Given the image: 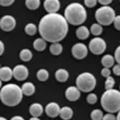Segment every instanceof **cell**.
<instances>
[{
  "mask_svg": "<svg viewBox=\"0 0 120 120\" xmlns=\"http://www.w3.org/2000/svg\"><path fill=\"white\" fill-rule=\"evenodd\" d=\"M114 86H115V79L111 78V76H107L106 82H105V90L106 91L107 90H111L114 89Z\"/></svg>",
  "mask_w": 120,
  "mask_h": 120,
  "instance_id": "29",
  "label": "cell"
},
{
  "mask_svg": "<svg viewBox=\"0 0 120 120\" xmlns=\"http://www.w3.org/2000/svg\"><path fill=\"white\" fill-rule=\"evenodd\" d=\"M32 57H33V54H32V51L30 49H22L21 52H20V59L24 61V62L30 61L32 59Z\"/></svg>",
  "mask_w": 120,
  "mask_h": 120,
  "instance_id": "23",
  "label": "cell"
},
{
  "mask_svg": "<svg viewBox=\"0 0 120 120\" xmlns=\"http://www.w3.org/2000/svg\"><path fill=\"white\" fill-rule=\"evenodd\" d=\"M86 101L91 105L96 104V101H97V96H96V94H93V93L89 94L86 96Z\"/></svg>",
  "mask_w": 120,
  "mask_h": 120,
  "instance_id": "30",
  "label": "cell"
},
{
  "mask_svg": "<svg viewBox=\"0 0 120 120\" xmlns=\"http://www.w3.org/2000/svg\"><path fill=\"white\" fill-rule=\"evenodd\" d=\"M90 32H91L92 34L94 35V36H99V35L103 33V26L99 25L98 23H95V24H92L91 26V30H90Z\"/></svg>",
  "mask_w": 120,
  "mask_h": 120,
  "instance_id": "25",
  "label": "cell"
},
{
  "mask_svg": "<svg viewBox=\"0 0 120 120\" xmlns=\"http://www.w3.org/2000/svg\"><path fill=\"white\" fill-rule=\"evenodd\" d=\"M12 69H10L9 67H2L0 68V80L3 82H8L12 79Z\"/></svg>",
  "mask_w": 120,
  "mask_h": 120,
  "instance_id": "14",
  "label": "cell"
},
{
  "mask_svg": "<svg viewBox=\"0 0 120 120\" xmlns=\"http://www.w3.org/2000/svg\"><path fill=\"white\" fill-rule=\"evenodd\" d=\"M12 74L13 78H15L18 81H24L29 76V70H27V68L25 66L19 64V66H15L13 68Z\"/></svg>",
  "mask_w": 120,
  "mask_h": 120,
  "instance_id": "9",
  "label": "cell"
},
{
  "mask_svg": "<svg viewBox=\"0 0 120 120\" xmlns=\"http://www.w3.org/2000/svg\"><path fill=\"white\" fill-rule=\"evenodd\" d=\"M96 3H97V0H84V4L87 8H93L96 6Z\"/></svg>",
  "mask_w": 120,
  "mask_h": 120,
  "instance_id": "32",
  "label": "cell"
},
{
  "mask_svg": "<svg viewBox=\"0 0 120 120\" xmlns=\"http://www.w3.org/2000/svg\"><path fill=\"white\" fill-rule=\"evenodd\" d=\"M59 116L63 120H69L73 117V110L70 107H67V106L66 107H62V108H60Z\"/></svg>",
  "mask_w": 120,
  "mask_h": 120,
  "instance_id": "18",
  "label": "cell"
},
{
  "mask_svg": "<svg viewBox=\"0 0 120 120\" xmlns=\"http://www.w3.org/2000/svg\"><path fill=\"white\" fill-rule=\"evenodd\" d=\"M101 75L104 76V78H107V76H110V73H111V71H110V69H108V68H104V69L101 70Z\"/></svg>",
  "mask_w": 120,
  "mask_h": 120,
  "instance_id": "35",
  "label": "cell"
},
{
  "mask_svg": "<svg viewBox=\"0 0 120 120\" xmlns=\"http://www.w3.org/2000/svg\"><path fill=\"white\" fill-rule=\"evenodd\" d=\"M48 78H49V73H48L47 70L45 69H41L37 71V79L41 81V82H45L47 81Z\"/></svg>",
  "mask_w": 120,
  "mask_h": 120,
  "instance_id": "26",
  "label": "cell"
},
{
  "mask_svg": "<svg viewBox=\"0 0 120 120\" xmlns=\"http://www.w3.org/2000/svg\"><path fill=\"white\" fill-rule=\"evenodd\" d=\"M21 90H22L23 95H26V96H32L35 93V86L32 82L24 83L22 87H21Z\"/></svg>",
  "mask_w": 120,
  "mask_h": 120,
  "instance_id": "17",
  "label": "cell"
},
{
  "mask_svg": "<svg viewBox=\"0 0 120 120\" xmlns=\"http://www.w3.org/2000/svg\"><path fill=\"white\" fill-rule=\"evenodd\" d=\"M46 41H44L43 38H37L35 39L34 43H33V47H34L35 50L37 51H43L46 49Z\"/></svg>",
  "mask_w": 120,
  "mask_h": 120,
  "instance_id": "21",
  "label": "cell"
},
{
  "mask_svg": "<svg viewBox=\"0 0 120 120\" xmlns=\"http://www.w3.org/2000/svg\"><path fill=\"white\" fill-rule=\"evenodd\" d=\"M0 120H7L6 118H3V117H0Z\"/></svg>",
  "mask_w": 120,
  "mask_h": 120,
  "instance_id": "44",
  "label": "cell"
},
{
  "mask_svg": "<svg viewBox=\"0 0 120 120\" xmlns=\"http://www.w3.org/2000/svg\"><path fill=\"white\" fill-rule=\"evenodd\" d=\"M112 72H114L117 76H119V75H120V66L118 64V63L116 64V66H115V64L112 66Z\"/></svg>",
  "mask_w": 120,
  "mask_h": 120,
  "instance_id": "37",
  "label": "cell"
},
{
  "mask_svg": "<svg viewBox=\"0 0 120 120\" xmlns=\"http://www.w3.org/2000/svg\"><path fill=\"white\" fill-rule=\"evenodd\" d=\"M43 111H44V107L38 103L32 104L30 106V114L32 115V117H39L43 114Z\"/></svg>",
  "mask_w": 120,
  "mask_h": 120,
  "instance_id": "15",
  "label": "cell"
},
{
  "mask_svg": "<svg viewBox=\"0 0 120 120\" xmlns=\"http://www.w3.org/2000/svg\"><path fill=\"white\" fill-rule=\"evenodd\" d=\"M75 35L76 37L79 38V39H82V41H84V39H86V38L89 37L90 35V31L89 29L86 27V26H79L78 29H76L75 31Z\"/></svg>",
  "mask_w": 120,
  "mask_h": 120,
  "instance_id": "16",
  "label": "cell"
},
{
  "mask_svg": "<svg viewBox=\"0 0 120 120\" xmlns=\"http://www.w3.org/2000/svg\"><path fill=\"white\" fill-rule=\"evenodd\" d=\"M14 2V0H0V6L2 7H9Z\"/></svg>",
  "mask_w": 120,
  "mask_h": 120,
  "instance_id": "34",
  "label": "cell"
},
{
  "mask_svg": "<svg viewBox=\"0 0 120 120\" xmlns=\"http://www.w3.org/2000/svg\"><path fill=\"white\" fill-rule=\"evenodd\" d=\"M45 111L47 114L48 117L50 118H56L59 116V111H60V107L57 103H49L45 108Z\"/></svg>",
  "mask_w": 120,
  "mask_h": 120,
  "instance_id": "13",
  "label": "cell"
},
{
  "mask_svg": "<svg viewBox=\"0 0 120 120\" xmlns=\"http://www.w3.org/2000/svg\"><path fill=\"white\" fill-rule=\"evenodd\" d=\"M16 25L15 19L11 15H4L0 20V29L4 32H10L14 30Z\"/></svg>",
  "mask_w": 120,
  "mask_h": 120,
  "instance_id": "8",
  "label": "cell"
},
{
  "mask_svg": "<svg viewBox=\"0 0 120 120\" xmlns=\"http://www.w3.org/2000/svg\"><path fill=\"white\" fill-rule=\"evenodd\" d=\"M106 47H107V45H106L105 41L103 38L98 37V36L93 38V39L90 41V45H89L90 51L94 55H101L106 50Z\"/></svg>",
  "mask_w": 120,
  "mask_h": 120,
  "instance_id": "7",
  "label": "cell"
},
{
  "mask_svg": "<svg viewBox=\"0 0 120 120\" xmlns=\"http://www.w3.org/2000/svg\"><path fill=\"white\" fill-rule=\"evenodd\" d=\"M72 56L75 59H84L87 56V47L82 43L75 44L72 47Z\"/></svg>",
  "mask_w": 120,
  "mask_h": 120,
  "instance_id": "10",
  "label": "cell"
},
{
  "mask_svg": "<svg viewBox=\"0 0 120 120\" xmlns=\"http://www.w3.org/2000/svg\"><path fill=\"white\" fill-rule=\"evenodd\" d=\"M76 87L80 92L89 93L92 92L96 86V79L95 76L90 72H83L76 78Z\"/></svg>",
  "mask_w": 120,
  "mask_h": 120,
  "instance_id": "5",
  "label": "cell"
},
{
  "mask_svg": "<svg viewBox=\"0 0 120 120\" xmlns=\"http://www.w3.org/2000/svg\"><path fill=\"white\" fill-rule=\"evenodd\" d=\"M11 120H24V118L21 117V116H14V117L11 118Z\"/></svg>",
  "mask_w": 120,
  "mask_h": 120,
  "instance_id": "40",
  "label": "cell"
},
{
  "mask_svg": "<svg viewBox=\"0 0 120 120\" xmlns=\"http://www.w3.org/2000/svg\"><path fill=\"white\" fill-rule=\"evenodd\" d=\"M101 120H116V117H115L112 114H106L103 116V118H101Z\"/></svg>",
  "mask_w": 120,
  "mask_h": 120,
  "instance_id": "36",
  "label": "cell"
},
{
  "mask_svg": "<svg viewBox=\"0 0 120 120\" xmlns=\"http://www.w3.org/2000/svg\"><path fill=\"white\" fill-rule=\"evenodd\" d=\"M1 86H2V81L0 80V89H1Z\"/></svg>",
  "mask_w": 120,
  "mask_h": 120,
  "instance_id": "43",
  "label": "cell"
},
{
  "mask_svg": "<svg viewBox=\"0 0 120 120\" xmlns=\"http://www.w3.org/2000/svg\"><path fill=\"white\" fill-rule=\"evenodd\" d=\"M116 13L112 8L109 6H103L101 8H98L95 12V19L97 20V23L99 25H110L112 21H114Z\"/></svg>",
  "mask_w": 120,
  "mask_h": 120,
  "instance_id": "6",
  "label": "cell"
},
{
  "mask_svg": "<svg viewBox=\"0 0 120 120\" xmlns=\"http://www.w3.org/2000/svg\"><path fill=\"white\" fill-rule=\"evenodd\" d=\"M101 64L104 68H111L115 64V59L111 55H105L104 57L101 58Z\"/></svg>",
  "mask_w": 120,
  "mask_h": 120,
  "instance_id": "20",
  "label": "cell"
},
{
  "mask_svg": "<svg viewBox=\"0 0 120 120\" xmlns=\"http://www.w3.org/2000/svg\"><path fill=\"white\" fill-rule=\"evenodd\" d=\"M41 38L49 43H59L68 34L69 25L64 16L59 13H48L43 16L38 24Z\"/></svg>",
  "mask_w": 120,
  "mask_h": 120,
  "instance_id": "1",
  "label": "cell"
},
{
  "mask_svg": "<svg viewBox=\"0 0 120 120\" xmlns=\"http://www.w3.org/2000/svg\"><path fill=\"white\" fill-rule=\"evenodd\" d=\"M3 51H4V45L1 41H0V56L3 54Z\"/></svg>",
  "mask_w": 120,
  "mask_h": 120,
  "instance_id": "39",
  "label": "cell"
},
{
  "mask_svg": "<svg viewBox=\"0 0 120 120\" xmlns=\"http://www.w3.org/2000/svg\"><path fill=\"white\" fill-rule=\"evenodd\" d=\"M30 120H39V119H38V117H32Z\"/></svg>",
  "mask_w": 120,
  "mask_h": 120,
  "instance_id": "42",
  "label": "cell"
},
{
  "mask_svg": "<svg viewBox=\"0 0 120 120\" xmlns=\"http://www.w3.org/2000/svg\"><path fill=\"white\" fill-rule=\"evenodd\" d=\"M23 98V93L20 86L16 84L10 83L2 86L0 90V99L2 104L9 107H14L21 103Z\"/></svg>",
  "mask_w": 120,
  "mask_h": 120,
  "instance_id": "2",
  "label": "cell"
},
{
  "mask_svg": "<svg viewBox=\"0 0 120 120\" xmlns=\"http://www.w3.org/2000/svg\"><path fill=\"white\" fill-rule=\"evenodd\" d=\"M63 48H62V45L60 44V43H52L50 45V47H49V51H50L51 55H54V56H58L62 52Z\"/></svg>",
  "mask_w": 120,
  "mask_h": 120,
  "instance_id": "22",
  "label": "cell"
},
{
  "mask_svg": "<svg viewBox=\"0 0 120 120\" xmlns=\"http://www.w3.org/2000/svg\"><path fill=\"white\" fill-rule=\"evenodd\" d=\"M55 76H56L57 81H59V82H66L68 78H69V72L64 69H59L56 71Z\"/></svg>",
  "mask_w": 120,
  "mask_h": 120,
  "instance_id": "19",
  "label": "cell"
},
{
  "mask_svg": "<svg viewBox=\"0 0 120 120\" xmlns=\"http://www.w3.org/2000/svg\"><path fill=\"white\" fill-rule=\"evenodd\" d=\"M24 31H25V33L27 35L33 36V35L36 34V32H37V27H36V25H35V24H33V23H29V24H26V25H25Z\"/></svg>",
  "mask_w": 120,
  "mask_h": 120,
  "instance_id": "27",
  "label": "cell"
},
{
  "mask_svg": "<svg viewBox=\"0 0 120 120\" xmlns=\"http://www.w3.org/2000/svg\"><path fill=\"white\" fill-rule=\"evenodd\" d=\"M97 1L101 3V6H108V4H110L112 2V0H97Z\"/></svg>",
  "mask_w": 120,
  "mask_h": 120,
  "instance_id": "38",
  "label": "cell"
},
{
  "mask_svg": "<svg viewBox=\"0 0 120 120\" xmlns=\"http://www.w3.org/2000/svg\"><path fill=\"white\" fill-rule=\"evenodd\" d=\"M64 19L68 24L71 25H82L86 20L85 8L78 2L70 3L64 10Z\"/></svg>",
  "mask_w": 120,
  "mask_h": 120,
  "instance_id": "3",
  "label": "cell"
},
{
  "mask_svg": "<svg viewBox=\"0 0 120 120\" xmlns=\"http://www.w3.org/2000/svg\"><path fill=\"white\" fill-rule=\"evenodd\" d=\"M81 96V92L76 86H70L66 90V97L70 101H78Z\"/></svg>",
  "mask_w": 120,
  "mask_h": 120,
  "instance_id": "12",
  "label": "cell"
},
{
  "mask_svg": "<svg viewBox=\"0 0 120 120\" xmlns=\"http://www.w3.org/2000/svg\"><path fill=\"white\" fill-rule=\"evenodd\" d=\"M104 114H103V111L99 110V109H94V110L91 112V118L92 120H101Z\"/></svg>",
  "mask_w": 120,
  "mask_h": 120,
  "instance_id": "28",
  "label": "cell"
},
{
  "mask_svg": "<svg viewBox=\"0 0 120 120\" xmlns=\"http://www.w3.org/2000/svg\"><path fill=\"white\" fill-rule=\"evenodd\" d=\"M101 107L109 114L119 112L120 109V92L118 90H107L101 98Z\"/></svg>",
  "mask_w": 120,
  "mask_h": 120,
  "instance_id": "4",
  "label": "cell"
},
{
  "mask_svg": "<svg viewBox=\"0 0 120 120\" xmlns=\"http://www.w3.org/2000/svg\"><path fill=\"white\" fill-rule=\"evenodd\" d=\"M112 23H114L115 25V29L117 30V31H119L120 30V15H116L115 16L114 21H112Z\"/></svg>",
  "mask_w": 120,
  "mask_h": 120,
  "instance_id": "31",
  "label": "cell"
},
{
  "mask_svg": "<svg viewBox=\"0 0 120 120\" xmlns=\"http://www.w3.org/2000/svg\"><path fill=\"white\" fill-rule=\"evenodd\" d=\"M115 61L119 64V62H120V47L118 46L117 47V49H116V51H115Z\"/></svg>",
  "mask_w": 120,
  "mask_h": 120,
  "instance_id": "33",
  "label": "cell"
},
{
  "mask_svg": "<svg viewBox=\"0 0 120 120\" xmlns=\"http://www.w3.org/2000/svg\"><path fill=\"white\" fill-rule=\"evenodd\" d=\"M44 8L48 13H57L60 9L59 0H45Z\"/></svg>",
  "mask_w": 120,
  "mask_h": 120,
  "instance_id": "11",
  "label": "cell"
},
{
  "mask_svg": "<svg viewBox=\"0 0 120 120\" xmlns=\"http://www.w3.org/2000/svg\"><path fill=\"white\" fill-rule=\"evenodd\" d=\"M25 6L30 10H36L41 6V0H25Z\"/></svg>",
  "mask_w": 120,
  "mask_h": 120,
  "instance_id": "24",
  "label": "cell"
},
{
  "mask_svg": "<svg viewBox=\"0 0 120 120\" xmlns=\"http://www.w3.org/2000/svg\"><path fill=\"white\" fill-rule=\"evenodd\" d=\"M116 120H120V114H117V116H116Z\"/></svg>",
  "mask_w": 120,
  "mask_h": 120,
  "instance_id": "41",
  "label": "cell"
}]
</instances>
